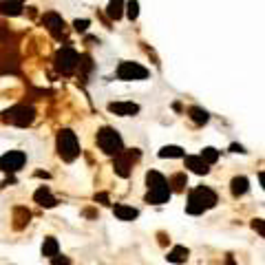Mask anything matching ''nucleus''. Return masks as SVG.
I'll use <instances>...</instances> for the list:
<instances>
[{
    "label": "nucleus",
    "instance_id": "nucleus-1",
    "mask_svg": "<svg viewBox=\"0 0 265 265\" xmlns=\"http://www.w3.org/2000/svg\"><path fill=\"white\" fill-rule=\"evenodd\" d=\"M214 206H217V192L208 186H197L195 190H190V195H188L186 212L188 214H201Z\"/></svg>",
    "mask_w": 265,
    "mask_h": 265
},
{
    "label": "nucleus",
    "instance_id": "nucleus-2",
    "mask_svg": "<svg viewBox=\"0 0 265 265\" xmlns=\"http://www.w3.org/2000/svg\"><path fill=\"white\" fill-rule=\"evenodd\" d=\"M55 146H58V155L64 159V162H73L77 155H80V144H77V137H75V132L69 130V128L58 132Z\"/></svg>",
    "mask_w": 265,
    "mask_h": 265
},
{
    "label": "nucleus",
    "instance_id": "nucleus-3",
    "mask_svg": "<svg viewBox=\"0 0 265 265\" xmlns=\"http://www.w3.org/2000/svg\"><path fill=\"white\" fill-rule=\"evenodd\" d=\"M97 146L102 148L106 155H113V157H117L119 153H124V142H121L119 132L115 130V128H110V126L99 128V132H97Z\"/></svg>",
    "mask_w": 265,
    "mask_h": 265
},
{
    "label": "nucleus",
    "instance_id": "nucleus-4",
    "mask_svg": "<svg viewBox=\"0 0 265 265\" xmlns=\"http://www.w3.org/2000/svg\"><path fill=\"white\" fill-rule=\"evenodd\" d=\"M53 64H55V69H58L62 75H71V73L75 71V66L80 64V55H77L75 49L62 47L58 53H55Z\"/></svg>",
    "mask_w": 265,
    "mask_h": 265
},
{
    "label": "nucleus",
    "instance_id": "nucleus-5",
    "mask_svg": "<svg viewBox=\"0 0 265 265\" xmlns=\"http://www.w3.org/2000/svg\"><path fill=\"white\" fill-rule=\"evenodd\" d=\"M33 119H36V110H33V106H27V104H18V106L9 108L5 113V121H9L14 126H20V128L29 126Z\"/></svg>",
    "mask_w": 265,
    "mask_h": 265
},
{
    "label": "nucleus",
    "instance_id": "nucleus-6",
    "mask_svg": "<svg viewBox=\"0 0 265 265\" xmlns=\"http://www.w3.org/2000/svg\"><path fill=\"white\" fill-rule=\"evenodd\" d=\"M25 162H27V155L22 151H9V153H5L3 157H0V170L14 175L25 166Z\"/></svg>",
    "mask_w": 265,
    "mask_h": 265
},
{
    "label": "nucleus",
    "instance_id": "nucleus-7",
    "mask_svg": "<svg viewBox=\"0 0 265 265\" xmlns=\"http://www.w3.org/2000/svg\"><path fill=\"white\" fill-rule=\"evenodd\" d=\"M117 77L124 82H132V80H146L148 77V69H144L137 62H121L117 66Z\"/></svg>",
    "mask_w": 265,
    "mask_h": 265
},
{
    "label": "nucleus",
    "instance_id": "nucleus-8",
    "mask_svg": "<svg viewBox=\"0 0 265 265\" xmlns=\"http://www.w3.org/2000/svg\"><path fill=\"white\" fill-rule=\"evenodd\" d=\"M140 159V151L132 148V151H124L115 157V173L119 177H130V168H132V162Z\"/></svg>",
    "mask_w": 265,
    "mask_h": 265
},
{
    "label": "nucleus",
    "instance_id": "nucleus-9",
    "mask_svg": "<svg viewBox=\"0 0 265 265\" xmlns=\"http://www.w3.org/2000/svg\"><path fill=\"white\" fill-rule=\"evenodd\" d=\"M108 110L115 115H121V117H132V115L140 113V104H135V102H110Z\"/></svg>",
    "mask_w": 265,
    "mask_h": 265
},
{
    "label": "nucleus",
    "instance_id": "nucleus-10",
    "mask_svg": "<svg viewBox=\"0 0 265 265\" xmlns=\"http://www.w3.org/2000/svg\"><path fill=\"white\" fill-rule=\"evenodd\" d=\"M42 22H44V27H47V29L51 31L55 38L64 33V20H62V16H58V14H53V11H49V14H44Z\"/></svg>",
    "mask_w": 265,
    "mask_h": 265
},
{
    "label": "nucleus",
    "instance_id": "nucleus-11",
    "mask_svg": "<svg viewBox=\"0 0 265 265\" xmlns=\"http://www.w3.org/2000/svg\"><path fill=\"white\" fill-rule=\"evenodd\" d=\"M186 168H190L195 175H208L210 173V166L203 162L199 155H188L186 157Z\"/></svg>",
    "mask_w": 265,
    "mask_h": 265
},
{
    "label": "nucleus",
    "instance_id": "nucleus-12",
    "mask_svg": "<svg viewBox=\"0 0 265 265\" xmlns=\"http://www.w3.org/2000/svg\"><path fill=\"white\" fill-rule=\"evenodd\" d=\"M170 199V190L168 186L164 188H155V190H148L146 192V203H155V206H162Z\"/></svg>",
    "mask_w": 265,
    "mask_h": 265
},
{
    "label": "nucleus",
    "instance_id": "nucleus-13",
    "mask_svg": "<svg viewBox=\"0 0 265 265\" xmlns=\"http://www.w3.org/2000/svg\"><path fill=\"white\" fill-rule=\"evenodd\" d=\"M33 199H36V203H40L42 208H53L55 203V197L51 195V190H49L47 186H42V188H38L36 190V195H33Z\"/></svg>",
    "mask_w": 265,
    "mask_h": 265
},
{
    "label": "nucleus",
    "instance_id": "nucleus-14",
    "mask_svg": "<svg viewBox=\"0 0 265 265\" xmlns=\"http://www.w3.org/2000/svg\"><path fill=\"white\" fill-rule=\"evenodd\" d=\"M113 212H115V217H117L119 221H132V219H137V214H140L135 208L124 206V203H115Z\"/></svg>",
    "mask_w": 265,
    "mask_h": 265
},
{
    "label": "nucleus",
    "instance_id": "nucleus-15",
    "mask_svg": "<svg viewBox=\"0 0 265 265\" xmlns=\"http://www.w3.org/2000/svg\"><path fill=\"white\" fill-rule=\"evenodd\" d=\"M166 181H168V190L170 192H184L186 186H188L186 173H177V175H173L170 179H166Z\"/></svg>",
    "mask_w": 265,
    "mask_h": 265
},
{
    "label": "nucleus",
    "instance_id": "nucleus-16",
    "mask_svg": "<svg viewBox=\"0 0 265 265\" xmlns=\"http://www.w3.org/2000/svg\"><path fill=\"white\" fill-rule=\"evenodd\" d=\"M0 14L20 16L22 14V0H3V3H0Z\"/></svg>",
    "mask_w": 265,
    "mask_h": 265
},
{
    "label": "nucleus",
    "instance_id": "nucleus-17",
    "mask_svg": "<svg viewBox=\"0 0 265 265\" xmlns=\"http://www.w3.org/2000/svg\"><path fill=\"white\" fill-rule=\"evenodd\" d=\"M29 219H31V212L27 208H22V206H18L14 210V228L16 230H22L27 223H29Z\"/></svg>",
    "mask_w": 265,
    "mask_h": 265
},
{
    "label": "nucleus",
    "instance_id": "nucleus-18",
    "mask_svg": "<svg viewBox=\"0 0 265 265\" xmlns=\"http://www.w3.org/2000/svg\"><path fill=\"white\" fill-rule=\"evenodd\" d=\"M146 184H148V190H155V188L168 186V181H166V177L162 173H157V170H148L146 173Z\"/></svg>",
    "mask_w": 265,
    "mask_h": 265
},
{
    "label": "nucleus",
    "instance_id": "nucleus-19",
    "mask_svg": "<svg viewBox=\"0 0 265 265\" xmlns=\"http://www.w3.org/2000/svg\"><path fill=\"white\" fill-rule=\"evenodd\" d=\"M188 256H190V250H188V247H184V245H175L173 250L168 252V261L170 263H186L188 261Z\"/></svg>",
    "mask_w": 265,
    "mask_h": 265
},
{
    "label": "nucleus",
    "instance_id": "nucleus-20",
    "mask_svg": "<svg viewBox=\"0 0 265 265\" xmlns=\"http://www.w3.org/2000/svg\"><path fill=\"white\" fill-rule=\"evenodd\" d=\"M247 188H250V181L245 179V177H234V179L230 181V190L234 197H241L247 192Z\"/></svg>",
    "mask_w": 265,
    "mask_h": 265
},
{
    "label": "nucleus",
    "instance_id": "nucleus-21",
    "mask_svg": "<svg viewBox=\"0 0 265 265\" xmlns=\"http://www.w3.org/2000/svg\"><path fill=\"white\" fill-rule=\"evenodd\" d=\"M106 16L110 20H119L124 16V0H108Z\"/></svg>",
    "mask_w": 265,
    "mask_h": 265
},
{
    "label": "nucleus",
    "instance_id": "nucleus-22",
    "mask_svg": "<svg viewBox=\"0 0 265 265\" xmlns=\"http://www.w3.org/2000/svg\"><path fill=\"white\" fill-rule=\"evenodd\" d=\"M60 250V245H58V241L53 239V236H47L42 243V256H49V258H53L55 254H58Z\"/></svg>",
    "mask_w": 265,
    "mask_h": 265
},
{
    "label": "nucleus",
    "instance_id": "nucleus-23",
    "mask_svg": "<svg viewBox=\"0 0 265 265\" xmlns=\"http://www.w3.org/2000/svg\"><path fill=\"white\" fill-rule=\"evenodd\" d=\"M188 115H190V119L195 121V124H208V119H210L208 110H203V108H199V106L188 108Z\"/></svg>",
    "mask_w": 265,
    "mask_h": 265
},
{
    "label": "nucleus",
    "instance_id": "nucleus-24",
    "mask_svg": "<svg viewBox=\"0 0 265 265\" xmlns=\"http://www.w3.org/2000/svg\"><path fill=\"white\" fill-rule=\"evenodd\" d=\"M159 157L166 159V157H186L184 148L181 146H164L162 151H159Z\"/></svg>",
    "mask_w": 265,
    "mask_h": 265
},
{
    "label": "nucleus",
    "instance_id": "nucleus-25",
    "mask_svg": "<svg viewBox=\"0 0 265 265\" xmlns=\"http://www.w3.org/2000/svg\"><path fill=\"white\" fill-rule=\"evenodd\" d=\"M199 157H201V159H203V162H206L208 166H212V164L219 159V151H217V148H212V146H208V148H203Z\"/></svg>",
    "mask_w": 265,
    "mask_h": 265
},
{
    "label": "nucleus",
    "instance_id": "nucleus-26",
    "mask_svg": "<svg viewBox=\"0 0 265 265\" xmlns=\"http://www.w3.org/2000/svg\"><path fill=\"white\" fill-rule=\"evenodd\" d=\"M124 14L128 16V20H137V16H140V3L137 0H128V3L124 5Z\"/></svg>",
    "mask_w": 265,
    "mask_h": 265
},
{
    "label": "nucleus",
    "instance_id": "nucleus-27",
    "mask_svg": "<svg viewBox=\"0 0 265 265\" xmlns=\"http://www.w3.org/2000/svg\"><path fill=\"white\" fill-rule=\"evenodd\" d=\"M51 265H71V258L69 256H60V254H55L51 258Z\"/></svg>",
    "mask_w": 265,
    "mask_h": 265
},
{
    "label": "nucleus",
    "instance_id": "nucleus-28",
    "mask_svg": "<svg viewBox=\"0 0 265 265\" xmlns=\"http://www.w3.org/2000/svg\"><path fill=\"white\" fill-rule=\"evenodd\" d=\"M73 27H75V31H82V33H84V31L88 29V20H75Z\"/></svg>",
    "mask_w": 265,
    "mask_h": 265
},
{
    "label": "nucleus",
    "instance_id": "nucleus-29",
    "mask_svg": "<svg viewBox=\"0 0 265 265\" xmlns=\"http://www.w3.org/2000/svg\"><path fill=\"white\" fill-rule=\"evenodd\" d=\"M252 228H254V230H258V232H261V234H263V219H254Z\"/></svg>",
    "mask_w": 265,
    "mask_h": 265
},
{
    "label": "nucleus",
    "instance_id": "nucleus-30",
    "mask_svg": "<svg viewBox=\"0 0 265 265\" xmlns=\"http://www.w3.org/2000/svg\"><path fill=\"white\" fill-rule=\"evenodd\" d=\"M95 201H102V203H108V195H106V192H99V195H95Z\"/></svg>",
    "mask_w": 265,
    "mask_h": 265
},
{
    "label": "nucleus",
    "instance_id": "nucleus-31",
    "mask_svg": "<svg viewBox=\"0 0 265 265\" xmlns=\"http://www.w3.org/2000/svg\"><path fill=\"white\" fill-rule=\"evenodd\" d=\"M230 151H232V153H245V151H243V146H239V144H232Z\"/></svg>",
    "mask_w": 265,
    "mask_h": 265
},
{
    "label": "nucleus",
    "instance_id": "nucleus-32",
    "mask_svg": "<svg viewBox=\"0 0 265 265\" xmlns=\"http://www.w3.org/2000/svg\"><path fill=\"white\" fill-rule=\"evenodd\" d=\"M225 265H236V261H234V256H228V258H225Z\"/></svg>",
    "mask_w": 265,
    "mask_h": 265
}]
</instances>
